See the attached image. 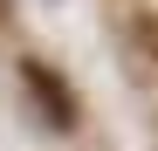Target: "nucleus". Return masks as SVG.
I'll list each match as a JSON object with an SVG mask.
<instances>
[{
  "label": "nucleus",
  "instance_id": "f257e3e1",
  "mask_svg": "<svg viewBox=\"0 0 158 151\" xmlns=\"http://www.w3.org/2000/svg\"><path fill=\"white\" fill-rule=\"evenodd\" d=\"M117 41L131 48V62L158 69V0H117Z\"/></svg>",
  "mask_w": 158,
  "mask_h": 151
},
{
  "label": "nucleus",
  "instance_id": "f03ea898",
  "mask_svg": "<svg viewBox=\"0 0 158 151\" xmlns=\"http://www.w3.org/2000/svg\"><path fill=\"white\" fill-rule=\"evenodd\" d=\"M21 83H28V96L48 110V124H55V131H69V124H76V96H69V83H62L48 62H21Z\"/></svg>",
  "mask_w": 158,
  "mask_h": 151
}]
</instances>
